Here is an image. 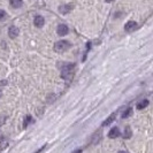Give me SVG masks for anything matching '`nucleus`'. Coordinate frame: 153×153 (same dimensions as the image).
I'll list each match as a JSON object with an SVG mask.
<instances>
[{"mask_svg": "<svg viewBox=\"0 0 153 153\" xmlns=\"http://www.w3.org/2000/svg\"><path fill=\"white\" fill-rule=\"evenodd\" d=\"M119 153H126V152H123V151H120V152H119Z\"/></svg>", "mask_w": 153, "mask_h": 153, "instance_id": "nucleus-21", "label": "nucleus"}, {"mask_svg": "<svg viewBox=\"0 0 153 153\" xmlns=\"http://www.w3.org/2000/svg\"><path fill=\"white\" fill-rule=\"evenodd\" d=\"M149 106V100L147 99H143L140 100L139 102L137 104V108L138 109H143V108H145Z\"/></svg>", "mask_w": 153, "mask_h": 153, "instance_id": "nucleus-10", "label": "nucleus"}, {"mask_svg": "<svg viewBox=\"0 0 153 153\" xmlns=\"http://www.w3.org/2000/svg\"><path fill=\"white\" fill-rule=\"evenodd\" d=\"M74 69H75V66L74 65H66L63 66L61 69V77L65 78V79H71L73 76H74Z\"/></svg>", "mask_w": 153, "mask_h": 153, "instance_id": "nucleus-1", "label": "nucleus"}, {"mask_svg": "<svg viewBox=\"0 0 153 153\" xmlns=\"http://www.w3.org/2000/svg\"><path fill=\"white\" fill-rule=\"evenodd\" d=\"M131 135H132V132H131V129L129 126H127L126 127V129H124V138H130Z\"/></svg>", "mask_w": 153, "mask_h": 153, "instance_id": "nucleus-13", "label": "nucleus"}, {"mask_svg": "<svg viewBox=\"0 0 153 153\" xmlns=\"http://www.w3.org/2000/svg\"><path fill=\"white\" fill-rule=\"evenodd\" d=\"M33 122V120H32V117H31V115H27L25 117H24V122H23V127L24 128H27L30 123Z\"/></svg>", "mask_w": 153, "mask_h": 153, "instance_id": "nucleus-12", "label": "nucleus"}, {"mask_svg": "<svg viewBox=\"0 0 153 153\" xmlns=\"http://www.w3.org/2000/svg\"><path fill=\"white\" fill-rule=\"evenodd\" d=\"M132 114V108L129 107V108H127L124 112H123V114H122V117L123 119H126V117H129L130 115Z\"/></svg>", "mask_w": 153, "mask_h": 153, "instance_id": "nucleus-14", "label": "nucleus"}, {"mask_svg": "<svg viewBox=\"0 0 153 153\" xmlns=\"http://www.w3.org/2000/svg\"><path fill=\"white\" fill-rule=\"evenodd\" d=\"M69 47H70V43L67 42V40H60V42H56L55 43V46H54V50L59 53L61 52H65L67 51Z\"/></svg>", "mask_w": 153, "mask_h": 153, "instance_id": "nucleus-2", "label": "nucleus"}, {"mask_svg": "<svg viewBox=\"0 0 153 153\" xmlns=\"http://www.w3.org/2000/svg\"><path fill=\"white\" fill-rule=\"evenodd\" d=\"M71 9H73V5H61L59 7V12L61 14H68Z\"/></svg>", "mask_w": 153, "mask_h": 153, "instance_id": "nucleus-7", "label": "nucleus"}, {"mask_svg": "<svg viewBox=\"0 0 153 153\" xmlns=\"http://www.w3.org/2000/svg\"><path fill=\"white\" fill-rule=\"evenodd\" d=\"M19 28H16V27H10L9 29H8V36L10 37L12 39H14V38H16L17 36H19Z\"/></svg>", "mask_w": 153, "mask_h": 153, "instance_id": "nucleus-5", "label": "nucleus"}, {"mask_svg": "<svg viewBox=\"0 0 153 153\" xmlns=\"http://www.w3.org/2000/svg\"><path fill=\"white\" fill-rule=\"evenodd\" d=\"M1 96H2V92L0 91V98H1Z\"/></svg>", "mask_w": 153, "mask_h": 153, "instance_id": "nucleus-20", "label": "nucleus"}, {"mask_svg": "<svg viewBox=\"0 0 153 153\" xmlns=\"http://www.w3.org/2000/svg\"><path fill=\"white\" fill-rule=\"evenodd\" d=\"M7 84V81H6V79H5V81H1V82H0V85H6Z\"/></svg>", "mask_w": 153, "mask_h": 153, "instance_id": "nucleus-16", "label": "nucleus"}, {"mask_svg": "<svg viewBox=\"0 0 153 153\" xmlns=\"http://www.w3.org/2000/svg\"><path fill=\"white\" fill-rule=\"evenodd\" d=\"M136 28H137V23L135 22V21H129V22L126 23V25H124V30L127 31V32H131V31L135 30Z\"/></svg>", "mask_w": 153, "mask_h": 153, "instance_id": "nucleus-4", "label": "nucleus"}, {"mask_svg": "<svg viewBox=\"0 0 153 153\" xmlns=\"http://www.w3.org/2000/svg\"><path fill=\"white\" fill-rule=\"evenodd\" d=\"M33 23H35V25H36L37 28H42V27L44 25V23H45V20H44L43 16L37 15L35 17V20H33Z\"/></svg>", "mask_w": 153, "mask_h": 153, "instance_id": "nucleus-6", "label": "nucleus"}, {"mask_svg": "<svg viewBox=\"0 0 153 153\" xmlns=\"http://www.w3.org/2000/svg\"><path fill=\"white\" fill-rule=\"evenodd\" d=\"M111 1H113V0H106V2H111Z\"/></svg>", "mask_w": 153, "mask_h": 153, "instance_id": "nucleus-19", "label": "nucleus"}, {"mask_svg": "<svg viewBox=\"0 0 153 153\" xmlns=\"http://www.w3.org/2000/svg\"><path fill=\"white\" fill-rule=\"evenodd\" d=\"M68 31H69V29L66 24H59V25H58L56 32H58L59 36H66V35L68 33Z\"/></svg>", "mask_w": 153, "mask_h": 153, "instance_id": "nucleus-3", "label": "nucleus"}, {"mask_svg": "<svg viewBox=\"0 0 153 153\" xmlns=\"http://www.w3.org/2000/svg\"><path fill=\"white\" fill-rule=\"evenodd\" d=\"M44 149H45V146H43L42 149H39V150H38V151H37V152H36V153H40V152H42V151H43V150H44Z\"/></svg>", "mask_w": 153, "mask_h": 153, "instance_id": "nucleus-17", "label": "nucleus"}, {"mask_svg": "<svg viewBox=\"0 0 153 153\" xmlns=\"http://www.w3.org/2000/svg\"><path fill=\"white\" fill-rule=\"evenodd\" d=\"M114 120H115V114H112L111 116H108V119H106V120L102 122V126H104V127H106V126H109V124L113 122Z\"/></svg>", "mask_w": 153, "mask_h": 153, "instance_id": "nucleus-11", "label": "nucleus"}, {"mask_svg": "<svg viewBox=\"0 0 153 153\" xmlns=\"http://www.w3.org/2000/svg\"><path fill=\"white\" fill-rule=\"evenodd\" d=\"M5 17H6V13L2 9H0V20H4Z\"/></svg>", "mask_w": 153, "mask_h": 153, "instance_id": "nucleus-15", "label": "nucleus"}, {"mask_svg": "<svg viewBox=\"0 0 153 153\" xmlns=\"http://www.w3.org/2000/svg\"><path fill=\"white\" fill-rule=\"evenodd\" d=\"M119 135H120V130L116 127H114L113 129H111V131L108 132V137L109 138H116Z\"/></svg>", "mask_w": 153, "mask_h": 153, "instance_id": "nucleus-8", "label": "nucleus"}, {"mask_svg": "<svg viewBox=\"0 0 153 153\" xmlns=\"http://www.w3.org/2000/svg\"><path fill=\"white\" fill-rule=\"evenodd\" d=\"M23 0H10V6L13 8H20L22 7Z\"/></svg>", "mask_w": 153, "mask_h": 153, "instance_id": "nucleus-9", "label": "nucleus"}, {"mask_svg": "<svg viewBox=\"0 0 153 153\" xmlns=\"http://www.w3.org/2000/svg\"><path fill=\"white\" fill-rule=\"evenodd\" d=\"M74 153H82V151H81V150H77V151H75Z\"/></svg>", "mask_w": 153, "mask_h": 153, "instance_id": "nucleus-18", "label": "nucleus"}]
</instances>
